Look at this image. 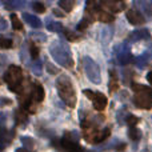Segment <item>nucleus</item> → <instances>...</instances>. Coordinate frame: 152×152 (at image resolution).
I'll return each mask as SVG.
<instances>
[{
  "label": "nucleus",
  "mask_w": 152,
  "mask_h": 152,
  "mask_svg": "<svg viewBox=\"0 0 152 152\" xmlns=\"http://www.w3.org/2000/svg\"><path fill=\"white\" fill-rule=\"evenodd\" d=\"M16 152H29V151L26 150V148H19V150H16Z\"/></svg>",
  "instance_id": "nucleus-27"
},
{
  "label": "nucleus",
  "mask_w": 152,
  "mask_h": 152,
  "mask_svg": "<svg viewBox=\"0 0 152 152\" xmlns=\"http://www.w3.org/2000/svg\"><path fill=\"white\" fill-rule=\"evenodd\" d=\"M53 13H55V15H56V16H64V13L59 12V11H58V10H55V11H53Z\"/></svg>",
  "instance_id": "nucleus-26"
},
{
  "label": "nucleus",
  "mask_w": 152,
  "mask_h": 152,
  "mask_svg": "<svg viewBox=\"0 0 152 152\" xmlns=\"http://www.w3.org/2000/svg\"><path fill=\"white\" fill-rule=\"evenodd\" d=\"M5 28H7V23L1 19V20H0V29H5Z\"/></svg>",
  "instance_id": "nucleus-24"
},
{
  "label": "nucleus",
  "mask_w": 152,
  "mask_h": 152,
  "mask_svg": "<svg viewBox=\"0 0 152 152\" xmlns=\"http://www.w3.org/2000/svg\"><path fill=\"white\" fill-rule=\"evenodd\" d=\"M11 47H12V40L0 37V48H11Z\"/></svg>",
  "instance_id": "nucleus-19"
},
{
  "label": "nucleus",
  "mask_w": 152,
  "mask_h": 152,
  "mask_svg": "<svg viewBox=\"0 0 152 152\" xmlns=\"http://www.w3.org/2000/svg\"><path fill=\"white\" fill-rule=\"evenodd\" d=\"M56 86H58V92L60 95V97L66 102V104L68 107L74 108L76 104V94L69 77L66 75H61L56 81Z\"/></svg>",
  "instance_id": "nucleus-1"
},
{
  "label": "nucleus",
  "mask_w": 152,
  "mask_h": 152,
  "mask_svg": "<svg viewBox=\"0 0 152 152\" xmlns=\"http://www.w3.org/2000/svg\"><path fill=\"white\" fill-rule=\"evenodd\" d=\"M100 4L107 7L108 10L112 11V12H120V11L126 7L124 3H119V1H103V3H100Z\"/></svg>",
  "instance_id": "nucleus-11"
},
{
  "label": "nucleus",
  "mask_w": 152,
  "mask_h": 152,
  "mask_svg": "<svg viewBox=\"0 0 152 152\" xmlns=\"http://www.w3.org/2000/svg\"><path fill=\"white\" fill-rule=\"evenodd\" d=\"M84 95H86L88 99L92 100L95 110L103 111L105 108V105H107V97H105L102 92H92V91H89V89H84Z\"/></svg>",
  "instance_id": "nucleus-7"
},
{
  "label": "nucleus",
  "mask_w": 152,
  "mask_h": 152,
  "mask_svg": "<svg viewBox=\"0 0 152 152\" xmlns=\"http://www.w3.org/2000/svg\"><path fill=\"white\" fill-rule=\"evenodd\" d=\"M132 89L135 91L134 103L137 108H142V110L152 108V89L150 87L132 83Z\"/></svg>",
  "instance_id": "nucleus-2"
},
{
  "label": "nucleus",
  "mask_w": 152,
  "mask_h": 152,
  "mask_svg": "<svg viewBox=\"0 0 152 152\" xmlns=\"http://www.w3.org/2000/svg\"><path fill=\"white\" fill-rule=\"evenodd\" d=\"M61 145H63L66 152H83L81 147L75 142V140L69 139V137L64 136V139L61 140Z\"/></svg>",
  "instance_id": "nucleus-8"
},
{
  "label": "nucleus",
  "mask_w": 152,
  "mask_h": 152,
  "mask_svg": "<svg viewBox=\"0 0 152 152\" xmlns=\"http://www.w3.org/2000/svg\"><path fill=\"white\" fill-rule=\"evenodd\" d=\"M147 79H148V81L152 84V72H148V75H147Z\"/></svg>",
  "instance_id": "nucleus-25"
},
{
  "label": "nucleus",
  "mask_w": 152,
  "mask_h": 152,
  "mask_svg": "<svg viewBox=\"0 0 152 152\" xmlns=\"http://www.w3.org/2000/svg\"><path fill=\"white\" fill-rule=\"evenodd\" d=\"M51 52H52L53 59H55L59 64H61V66H64V67H72L74 61H72L69 52L66 53V48L64 47H61V45H59V44H55L51 47Z\"/></svg>",
  "instance_id": "nucleus-5"
},
{
  "label": "nucleus",
  "mask_w": 152,
  "mask_h": 152,
  "mask_svg": "<svg viewBox=\"0 0 152 152\" xmlns=\"http://www.w3.org/2000/svg\"><path fill=\"white\" fill-rule=\"evenodd\" d=\"M83 134L84 137L88 143H92V144H96V143H102L103 140H105L108 136H110L111 131L110 128H104L100 129L97 126L89 123V121H84L83 123Z\"/></svg>",
  "instance_id": "nucleus-3"
},
{
  "label": "nucleus",
  "mask_w": 152,
  "mask_h": 152,
  "mask_svg": "<svg viewBox=\"0 0 152 152\" xmlns=\"http://www.w3.org/2000/svg\"><path fill=\"white\" fill-rule=\"evenodd\" d=\"M32 8H34V11H36V12H39V13H42V12H44L45 11V7L42 4V3H34L32 4Z\"/></svg>",
  "instance_id": "nucleus-20"
},
{
  "label": "nucleus",
  "mask_w": 152,
  "mask_h": 152,
  "mask_svg": "<svg viewBox=\"0 0 152 152\" xmlns=\"http://www.w3.org/2000/svg\"><path fill=\"white\" fill-rule=\"evenodd\" d=\"M63 32H64V35L67 36V39L71 40V42H72V40H77V39H79L77 35H76V34H72V32L69 31V29H64Z\"/></svg>",
  "instance_id": "nucleus-22"
},
{
  "label": "nucleus",
  "mask_w": 152,
  "mask_h": 152,
  "mask_svg": "<svg viewBox=\"0 0 152 152\" xmlns=\"http://www.w3.org/2000/svg\"><path fill=\"white\" fill-rule=\"evenodd\" d=\"M127 121H128V124L131 127H135L137 123H139V118H136L135 115H129L128 118H127Z\"/></svg>",
  "instance_id": "nucleus-21"
},
{
  "label": "nucleus",
  "mask_w": 152,
  "mask_h": 152,
  "mask_svg": "<svg viewBox=\"0 0 152 152\" xmlns=\"http://www.w3.org/2000/svg\"><path fill=\"white\" fill-rule=\"evenodd\" d=\"M4 81L8 84L11 91L20 92L23 87V71L18 66H11L4 74Z\"/></svg>",
  "instance_id": "nucleus-4"
},
{
  "label": "nucleus",
  "mask_w": 152,
  "mask_h": 152,
  "mask_svg": "<svg viewBox=\"0 0 152 152\" xmlns=\"http://www.w3.org/2000/svg\"><path fill=\"white\" fill-rule=\"evenodd\" d=\"M31 99L35 103H40L44 99V88L40 86L39 83L32 84V91H31Z\"/></svg>",
  "instance_id": "nucleus-9"
},
{
  "label": "nucleus",
  "mask_w": 152,
  "mask_h": 152,
  "mask_svg": "<svg viewBox=\"0 0 152 152\" xmlns=\"http://www.w3.org/2000/svg\"><path fill=\"white\" fill-rule=\"evenodd\" d=\"M11 20H12V27L16 29V31H23V23L19 20V18L15 15V13L11 15Z\"/></svg>",
  "instance_id": "nucleus-13"
},
{
  "label": "nucleus",
  "mask_w": 152,
  "mask_h": 152,
  "mask_svg": "<svg viewBox=\"0 0 152 152\" xmlns=\"http://www.w3.org/2000/svg\"><path fill=\"white\" fill-rule=\"evenodd\" d=\"M27 121V113L23 110H19L16 112V123L18 124H23Z\"/></svg>",
  "instance_id": "nucleus-15"
},
{
  "label": "nucleus",
  "mask_w": 152,
  "mask_h": 152,
  "mask_svg": "<svg viewBox=\"0 0 152 152\" xmlns=\"http://www.w3.org/2000/svg\"><path fill=\"white\" fill-rule=\"evenodd\" d=\"M59 5H60L61 8H63L64 11H67V12H69V11L74 8V5H75V1H72V0H61V1H59Z\"/></svg>",
  "instance_id": "nucleus-14"
},
{
  "label": "nucleus",
  "mask_w": 152,
  "mask_h": 152,
  "mask_svg": "<svg viewBox=\"0 0 152 152\" xmlns=\"http://www.w3.org/2000/svg\"><path fill=\"white\" fill-rule=\"evenodd\" d=\"M119 88V83H118V80H116V75H115V72H111V84H110V89H111V92H113V91H116V89Z\"/></svg>",
  "instance_id": "nucleus-16"
},
{
  "label": "nucleus",
  "mask_w": 152,
  "mask_h": 152,
  "mask_svg": "<svg viewBox=\"0 0 152 152\" xmlns=\"http://www.w3.org/2000/svg\"><path fill=\"white\" fill-rule=\"evenodd\" d=\"M128 135H129V137H131L132 140H137L142 134L137 131L136 127H131V128H129V131H128Z\"/></svg>",
  "instance_id": "nucleus-17"
},
{
  "label": "nucleus",
  "mask_w": 152,
  "mask_h": 152,
  "mask_svg": "<svg viewBox=\"0 0 152 152\" xmlns=\"http://www.w3.org/2000/svg\"><path fill=\"white\" fill-rule=\"evenodd\" d=\"M84 68H86L87 76L92 83H100V69L91 58H84Z\"/></svg>",
  "instance_id": "nucleus-6"
},
{
  "label": "nucleus",
  "mask_w": 152,
  "mask_h": 152,
  "mask_svg": "<svg viewBox=\"0 0 152 152\" xmlns=\"http://www.w3.org/2000/svg\"><path fill=\"white\" fill-rule=\"evenodd\" d=\"M23 18H24V20H27V23H28L31 27H34V28L42 27V23H40V20L36 18V16L29 15V13H23Z\"/></svg>",
  "instance_id": "nucleus-12"
},
{
  "label": "nucleus",
  "mask_w": 152,
  "mask_h": 152,
  "mask_svg": "<svg viewBox=\"0 0 152 152\" xmlns=\"http://www.w3.org/2000/svg\"><path fill=\"white\" fill-rule=\"evenodd\" d=\"M89 24H91V21H89V19H83V20H81V23L79 24V31H83L84 28H87V27L89 26Z\"/></svg>",
  "instance_id": "nucleus-23"
},
{
  "label": "nucleus",
  "mask_w": 152,
  "mask_h": 152,
  "mask_svg": "<svg viewBox=\"0 0 152 152\" xmlns=\"http://www.w3.org/2000/svg\"><path fill=\"white\" fill-rule=\"evenodd\" d=\"M29 53H31V56L34 59H36L39 56V48H37V45L35 43H31V45H29Z\"/></svg>",
  "instance_id": "nucleus-18"
},
{
  "label": "nucleus",
  "mask_w": 152,
  "mask_h": 152,
  "mask_svg": "<svg viewBox=\"0 0 152 152\" xmlns=\"http://www.w3.org/2000/svg\"><path fill=\"white\" fill-rule=\"evenodd\" d=\"M127 18H128L129 23H132V24H143L144 23V16L136 10L127 11Z\"/></svg>",
  "instance_id": "nucleus-10"
}]
</instances>
